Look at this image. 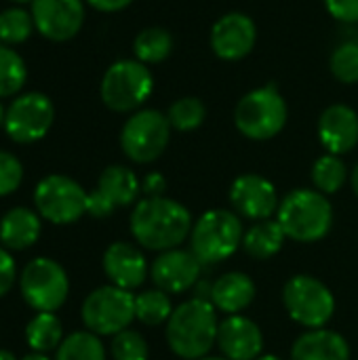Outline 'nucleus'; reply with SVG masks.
<instances>
[{"mask_svg": "<svg viewBox=\"0 0 358 360\" xmlns=\"http://www.w3.org/2000/svg\"><path fill=\"white\" fill-rule=\"evenodd\" d=\"M55 120V108L42 93H25L6 108L4 131L17 143H34L42 139Z\"/></svg>", "mask_w": 358, "mask_h": 360, "instance_id": "obj_12", "label": "nucleus"}, {"mask_svg": "<svg viewBox=\"0 0 358 360\" xmlns=\"http://www.w3.org/2000/svg\"><path fill=\"white\" fill-rule=\"evenodd\" d=\"M276 219L287 238L295 243H317L329 234L333 226V209L323 192L298 188L281 200Z\"/></svg>", "mask_w": 358, "mask_h": 360, "instance_id": "obj_3", "label": "nucleus"}, {"mask_svg": "<svg viewBox=\"0 0 358 360\" xmlns=\"http://www.w3.org/2000/svg\"><path fill=\"white\" fill-rule=\"evenodd\" d=\"M200 274L203 262L192 251L179 247L162 251L150 268V276L156 289L171 295H179L188 289H194V285L200 281Z\"/></svg>", "mask_w": 358, "mask_h": 360, "instance_id": "obj_14", "label": "nucleus"}, {"mask_svg": "<svg viewBox=\"0 0 358 360\" xmlns=\"http://www.w3.org/2000/svg\"><path fill=\"white\" fill-rule=\"evenodd\" d=\"M40 215L25 207H15L0 219V240L11 251L30 249L40 238Z\"/></svg>", "mask_w": 358, "mask_h": 360, "instance_id": "obj_23", "label": "nucleus"}, {"mask_svg": "<svg viewBox=\"0 0 358 360\" xmlns=\"http://www.w3.org/2000/svg\"><path fill=\"white\" fill-rule=\"evenodd\" d=\"M131 234L133 238L150 251H169L177 249L188 234L192 232V215L190 211L167 196L143 198L131 211Z\"/></svg>", "mask_w": 358, "mask_h": 360, "instance_id": "obj_1", "label": "nucleus"}, {"mask_svg": "<svg viewBox=\"0 0 358 360\" xmlns=\"http://www.w3.org/2000/svg\"><path fill=\"white\" fill-rule=\"evenodd\" d=\"M21 360H51L46 354H40V352H32V354H27V356H23Z\"/></svg>", "mask_w": 358, "mask_h": 360, "instance_id": "obj_42", "label": "nucleus"}, {"mask_svg": "<svg viewBox=\"0 0 358 360\" xmlns=\"http://www.w3.org/2000/svg\"><path fill=\"white\" fill-rule=\"evenodd\" d=\"M319 139L329 154L342 156L358 143V114L344 103L329 105L319 118Z\"/></svg>", "mask_w": 358, "mask_h": 360, "instance_id": "obj_20", "label": "nucleus"}, {"mask_svg": "<svg viewBox=\"0 0 358 360\" xmlns=\"http://www.w3.org/2000/svg\"><path fill=\"white\" fill-rule=\"evenodd\" d=\"M236 129L255 141L276 137L287 124V103L274 84L247 93L234 110Z\"/></svg>", "mask_w": 358, "mask_h": 360, "instance_id": "obj_5", "label": "nucleus"}, {"mask_svg": "<svg viewBox=\"0 0 358 360\" xmlns=\"http://www.w3.org/2000/svg\"><path fill=\"white\" fill-rule=\"evenodd\" d=\"M291 360H350V346L331 329H308L295 340Z\"/></svg>", "mask_w": 358, "mask_h": 360, "instance_id": "obj_22", "label": "nucleus"}, {"mask_svg": "<svg viewBox=\"0 0 358 360\" xmlns=\"http://www.w3.org/2000/svg\"><path fill=\"white\" fill-rule=\"evenodd\" d=\"M167 118L171 122V129L188 133V131L198 129L205 122L207 108H205V103L198 97H181V99H177L169 108Z\"/></svg>", "mask_w": 358, "mask_h": 360, "instance_id": "obj_31", "label": "nucleus"}, {"mask_svg": "<svg viewBox=\"0 0 358 360\" xmlns=\"http://www.w3.org/2000/svg\"><path fill=\"white\" fill-rule=\"evenodd\" d=\"M165 190H167V179L162 173H148L146 179L141 181V192L146 194V198L165 196Z\"/></svg>", "mask_w": 358, "mask_h": 360, "instance_id": "obj_38", "label": "nucleus"}, {"mask_svg": "<svg viewBox=\"0 0 358 360\" xmlns=\"http://www.w3.org/2000/svg\"><path fill=\"white\" fill-rule=\"evenodd\" d=\"M19 291L36 312H55L68 300L70 281L61 264L51 257H36L21 270Z\"/></svg>", "mask_w": 358, "mask_h": 360, "instance_id": "obj_9", "label": "nucleus"}, {"mask_svg": "<svg viewBox=\"0 0 358 360\" xmlns=\"http://www.w3.org/2000/svg\"><path fill=\"white\" fill-rule=\"evenodd\" d=\"M25 340L34 352L46 354L61 346L63 325L55 312H36V316L25 327Z\"/></svg>", "mask_w": 358, "mask_h": 360, "instance_id": "obj_25", "label": "nucleus"}, {"mask_svg": "<svg viewBox=\"0 0 358 360\" xmlns=\"http://www.w3.org/2000/svg\"><path fill=\"white\" fill-rule=\"evenodd\" d=\"M173 304L169 293L160 289H150L139 295H135V319L148 327L167 325V321L173 314Z\"/></svg>", "mask_w": 358, "mask_h": 360, "instance_id": "obj_27", "label": "nucleus"}, {"mask_svg": "<svg viewBox=\"0 0 358 360\" xmlns=\"http://www.w3.org/2000/svg\"><path fill=\"white\" fill-rule=\"evenodd\" d=\"M327 11L344 21V23H358V0H325Z\"/></svg>", "mask_w": 358, "mask_h": 360, "instance_id": "obj_37", "label": "nucleus"}, {"mask_svg": "<svg viewBox=\"0 0 358 360\" xmlns=\"http://www.w3.org/2000/svg\"><path fill=\"white\" fill-rule=\"evenodd\" d=\"M34 27L49 40L74 38L84 21L82 0H32Z\"/></svg>", "mask_w": 358, "mask_h": 360, "instance_id": "obj_15", "label": "nucleus"}, {"mask_svg": "<svg viewBox=\"0 0 358 360\" xmlns=\"http://www.w3.org/2000/svg\"><path fill=\"white\" fill-rule=\"evenodd\" d=\"M350 181H352V190H354V194L358 196V165L354 167L352 175H350Z\"/></svg>", "mask_w": 358, "mask_h": 360, "instance_id": "obj_41", "label": "nucleus"}, {"mask_svg": "<svg viewBox=\"0 0 358 360\" xmlns=\"http://www.w3.org/2000/svg\"><path fill=\"white\" fill-rule=\"evenodd\" d=\"M0 360H17V359H15V354H13V352H8V350H0Z\"/></svg>", "mask_w": 358, "mask_h": 360, "instance_id": "obj_43", "label": "nucleus"}, {"mask_svg": "<svg viewBox=\"0 0 358 360\" xmlns=\"http://www.w3.org/2000/svg\"><path fill=\"white\" fill-rule=\"evenodd\" d=\"M154 89V78L146 63L122 59L108 68L101 80V99L112 112L137 110Z\"/></svg>", "mask_w": 358, "mask_h": 360, "instance_id": "obj_8", "label": "nucleus"}, {"mask_svg": "<svg viewBox=\"0 0 358 360\" xmlns=\"http://www.w3.org/2000/svg\"><path fill=\"white\" fill-rule=\"evenodd\" d=\"M285 230L279 224V219H264V221H255L243 236V249L247 251V255H251L253 259H270L274 257L283 245H285Z\"/></svg>", "mask_w": 358, "mask_h": 360, "instance_id": "obj_24", "label": "nucleus"}, {"mask_svg": "<svg viewBox=\"0 0 358 360\" xmlns=\"http://www.w3.org/2000/svg\"><path fill=\"white\" fill-rule=\"evenodd\" d=\"M283 304L289 316L308 329H323L335 312V297L327 285L310 274H298L283 289Z\"/></svg>", "mask_w": 358, "mask_h": 360, "instance_id": "obj_7", "label": "nucleus"}, {"mask_svg": "<svg viewBox=\"0 0 358 360\" xmlns=\"http://www.w3.org/2000/svg\"><path fill=\"white\" fill-rule=\"evenodd\" d=\"M11 2H19V4H23V2H32V0H11Z\"/></svg>", "mask_w": 358, "mask_h": 360, "instance_id": "obj_47", "label": "nucleus"}, {"mask_svg": "<svg viewBox=\"0 0 358 360\" xmlns=\"http://www.w3.org/2000/svg\"><path fill=\"white\" fill-rule=\"evenodd\" d=\"M84 188L68 175H49L34 190L38 215L55 226H70L87 213Z\"/></svg>", "mask_w": 358, "mask_h": 360, "instance_id": "obj_11", "label": "nucleus"}, {"mask_svg": "<svg viewBox=\"0 0 358 360\" xmlns=\"http://www.w3.org/2000/svg\"><path fill=\"white\" fill-rule=\"evenodd\" d=\"M87 2L101 13H116V11H122L124 6H129L133 0H87Z\"/></svg>", "mask_w": 358, "mask_h": 360, "instance_id": "obj_39", "label": "nucleus"}, {"mask_svg": "<svg viewBox=\"0 0 358 360\" xmlns=\"http://www.w3.org/2000/svg\"><path fill=\"white\" fill-rule=\"evenodd\" d=\"M34 27L32 13L23 8H6L0 13V44H21L30 38Z\"/></svg>", "mask_w": 358, "mask_h": 360, "instance_id": "obj_32", "label": "nucleus"}, {"mask_svg": "<svg viewBox=\"0 0 358 360\" xmlns=\"http://www.w3.org/2000/svg\"><path fill=\"white\" fill-rule=\"evenodd\" d=\"M171 122L158 110L135 112L120 131V146L127 158L139 165L154 162L169 146Z\"/></svg>", "mask_w": 358, "mask_h": 360, "instance_id": "obj_10", "label": "nucleus"}, {"mask_svg": "<svg viewBox=\"0 0 358 360\" xmlns=\"http://www.w3.org/2000/svg\"><path fill=\"white\" fill-rule=\"evenodd\" d=\"M133 51L137 61L141 63H160L173 51V36L165 27H146L137 34L133 42Z\"/></svg>", "mask_w": 358, "mask_h": 360, "instance_id": "obj_26", "label": "nucleus"}, {"mask_svg": "<svg viewBox=\"0 0 358 360\" xmlns=\"http://www.w3.org/2000/svg\"><path fill=\"white\" fill-rule=\"evenodd\" d=\"M217 346L228 360H255L264 350V333L251 319L232 314L219 323Z\"/></svg>", "mask_w": 358, "mask_h": 360, "instance_id": "obj_18", "label": "nucleus"}, {"mask_svg": "<svg viewBox=\"0 0 358 360\" xmlns=\"http://www.w3.org/2000/svg\"><path fill=\"white\" fill-rule=\"evenodd\" d=\"M82 323L95 335H118L135 321V295L114 285L99 287L82 302Z\"/></svg>", "mask_w": 358, "mask_h": 360, "instance_id": "obj_6", "label": "nucleus"}, {"mask_svg": "<svg viewBox=\"0 0 358 360\" xmlns=\"http://www.w3.org/2000/svg\"><path fill=\"white\" fill-rule=\"evenodd\" d=\"M27 78L25 63L17 51L0 44V97L17 95Z\"/></svg>", "mask_w": 358, "mask_h": 360, "instance_id": "obj_30", "label": "nucleus"}, {"mask_svg": "<svg viewBox=\"0 0 358 360\" xmlns=\"http://www.w3.org/2000/svg\"><path fill=\"white\" fill-rule=\"evenodd\" d=\"M112 356L114 360H148L150 348L141 333L124 329L112 340Z\"/></svg>", "mask_w": 358, "mask_h": 360, "instance_id": "obj_34", "label": "nucleus"}, {"mask_svg": "<svg viewBox=\"0 0 358 360\" xmlns=\"http://www.w3.org/2000/svg\"><path fill=\"white\" fill-rule=\"evenodd\" d=\"M198 360H228L226 356H203V359Z\"/></svg>", "mask_w": 358, "mask_h": 360, "instance_id": "obj_46", "label": "nucleus"}, {"mask_svg": "<svg viewBox=\"0 0 358 360\" xmlns=\"http://www.w3.org/2000/svg\"><path fill=\"white\" fill-rule=\"evenodd\" d=\"M255 360H281L279 356H274V354H266V356H257Z\"/></svg>", "mask_w": 358, "mask_h": 360, "instance_id": "obj_45", "label": "nucleus"}, {"mask_svg": "<svg viewBox=\"0 0 358 360\" xmlns=\"http://www.w3.org/2000/svg\"><path fill=\"white\" fill-rule=\"evenodd\" d=\"M103 272L110 285L124 291H135L148 276V262L135 245L118 240L112 243L103 253Z\"/></svg>", "mask_w": 358, "mask_h": 360, "instance_id": "obj_19", "label": "nucleus"}, {"mask_svg": "<svg viewBox=\"0 0 358 360\" xmlns=\"http://www.w3.org/2000/svg\"><path fill=\"white\" fill-rule=\"evenodd\" d=\"M346 179H348V169L342 162V158L335 154L321 156L312 167V181H314L317 190L323 192L325 196L340 192V188L346 184Z\"/></svg>", "mask_w": 358, "mask_h": 360, "instance_id": "obj_29", "label": "nucleus"}, {"mask_svg": "<svg viewBox=\"0 0 358 360\" xmlns=\"http://www.w3.org/2000/svg\"><path fill=\"white\" fill-rule=\"evenodd\" d=\"M211 289H213V283H209V281H198V283L194 285V297L211 302Z\"/></svg>", "mask_w": 358, "mask_h": 360, "instance_id": "obj_40", "label": "nucleus"}, {"mask_svg": "<svg viewBox=\"0 0 358 360\" xmlns=\"http://www.w3.org/2000/svg\"><path fill=\"white\" fill-rule=\"evenodd\" d=\"M55 360H106V350L99 335L91 331H76L63 338Z\"/></svg>", "mask_w": 358, "mask_h": 360, "instance_id": "obj_28", "label": "nucleus"}, {"mask_svg": "<svg viewBox=\"0 0 358 360\" xmlns=\"http://www.w3.org/2000/svg\"><path fill=\"white\" fill-rule=\"evenodd\" d=\"M331 72L344 84L358 82V42H344L333 51Z\"/></svg>", "mask_w": 358, "mask_h": 360, "instance_id": "obj_33", "label": "nucleus"}, {"mask_svg": "<svg viewBox=\"0 0 358 360\" xmlns=\"http://www.w3.org/2000/svg\"><path fill=\"white\" fill-rule=\"evenodd\" d=\"M257 40V27L245 13H228L211 30V49L219 59L236 61L251 53Z\"/></svg>", "mask_w": 358, "mask_h": 360, "instance_id": "obj_17", "label": "nucleus"}, {"mask_svg": "<svg viewBox=\"0 0 358 360\" xmlns=\"http://www.w3.org/2000/svg\"><path fill=\"white\" fill-rule=\"evenodd\" d=\"M255 293L257 289L251 276H247L245 272H228L217 281H213L211 304L215 306L217 312L232 316L247 310L253 304Z\"/></svg>", "mask_w": 358, "mask_h": 360, "instance_id": "obj_21", "label": "nucleus"}, {"mask_svg": "<svg viewBox=\"0 0 358 360\" xmlns=\"http://www.w3.org/2000/svg\"><path fill=\"white\" fill-rule=\"evenodd\" d=\"M23 181V167L11 152L0 150V196L13 194Z\"/></svg>", "mask_w": 358, "mask_h": 360, "instance_id": "obj_35", "label": "nucleus"}, {"mask_svg": "<svg viewBox=\"0 0 358 360\" xmlns=\"http://www.w3.org/2000/svg\"><path fill=\"white\" fill-rule=\"evenodd\" d=\"M4 116H6V110L0 105V127H4Z\"/></svg>", "mask_w": 358, "mask_h": 360, "instance_id": "obj_44", "label": "nucleus"}, {"mask_svg": "<svg viewBox=\"0 0 358 360\" xmlns=\"http://www.w3.org/2000/svg\"><path fill=\"white\" fill-rule=\"evenodd\" d=\"M217 310L211 302L192 297L179 304L167 321V344L175 356L198 360L217 344Z\"/></svg>", "mask_w": 358, "mask_h": 360, "instance_id": "obj_2", "label": "nucleus"}, {"mask_svg": "<svg viewBox=\"0 0 358 360\" xmlns=\"http://www.w3.org/2000/svg\"><path fill=\"white\" fill-rule=\"evenodd\" d=\"M243 221L238 213L228 209H213L198 217V221L192 226L190 243L192 253L207 264H219L228 257H232L238 247L243 245Z\"/></svg>", "mask_w": 358, "mask_h": 360, "instance_id": "obj_4", "label": "nucleus"}, {"mask_svg": "<svg viewBox=\"0 0 358 360\" xmlns=\"http://www.w3.org/2000/svg\"><path fill=\"white\" fill-rule=\"evenodd\" d=\"M15 278H17L15 259L11 257L8 249L0 247V297H4V295L13 289Z\"/></svg>", "mask_w": 358, "mask_h": 360, "instance_id": "obj_36", "label": "nucleus"}, {"mask_svg": "<svg viewBox=\"0 0 358 360\" xmlns=\"http://www.w3.org/2000/svg\"><path fill=\"white\" fill-rule=\"evenodd\" d=\"M141 184L137 175L122 167L112 165L99 175L97 188L87 196V213L93 217H108L120 207H129L137 200Z\"/></svg>", "mask_w": 358, "mask_h": 360, "instance_id": "obj_13", "label": "nucleus"}, {"mask_svg": "<svg viewBox=\"0 0 358 360\" xmlns=\"http://www.w3.org/2000/svg\"><path fill=\"white\" fill-rule=\"evenodd\" d=\"M230 205L234 213L253 221H264L279 211L281 202L276 196V188L270 179L255 173H247L234 179L230 188Z\"/></svg>", "mask_w": 358, "mask_h": 360, "instance_id": "obj_16", "label": "nucleus"}]
</instances>
